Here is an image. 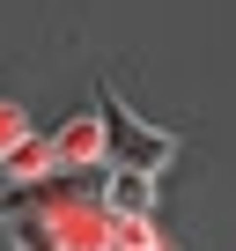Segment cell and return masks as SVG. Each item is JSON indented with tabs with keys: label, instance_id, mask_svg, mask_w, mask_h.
<instances>
[{
	"label": "cell",
	"instance_id": "1",
	"mask_svg": "<svg viewBox=\"0 0 236 251\" xmlns=\"http://www.w3.org/2000/svg\"><path fill=\"white\" fill-rule=\"evenodd\" d=\"M96 126H103V163L111 170H141V177H163L177 163V133L170 126H148L141 111L118 103V89L96 96Z\"/></svg>",
	"mask_w": 236,
	"mask_h": 251
},
{
	"label": "cell",
	"instance_id": "2",
	"mask_svg": "<svg viewBox=\"0 0 236 251\" xmlns=\"http://www.w3.org/2000/svg\"><path fill=\"white\" fill-rule=\"evenodd\" d=\"M45 155H52V177L59 170H96L103 163V126H96V111H74L59 133H45Z\"/></svg>",
	"mask_w": 236,
	"mask_h": 251
},
{
	"label": "cell",
	"instance_id": "3",
	"mask_svg": "<svg viewBox=\"0 0 236 251\" xmlns=\"http://www.w3.org/2000/svg\"><path fill=\"white\" fill-rule=\"evenodd\" d=\"M111 222H148V207H155V177H141V170H103V200H96Z\"/></svg>",
	"mask_w": 236,
	"mask_h": 251
},
{
	"label": "cell",
	"instance_id": "4",
	"mask_svg": "<svg viewBox=\"0 0 236 251\" xmlns=\"http://www.w3.org/2000/svg\"><path fill=\"white\" fill-rule=\"evenodd\" d=\"M0 177H8V185H45L52 177V155H45V133H30L8 163H0Z\"/></svg>",
	"mask_w": 236,
	"mask_h": 251
},
{
	"label": "cell",
	"instance_id": "5",
	"mask_svg": "<svg viewBox=\"0 0 236 251\" xmlns=\"http://www.w3.org/2000/svg\"><path fill=\"white\" fill-rule=\"evenodd\" d=\"M111 251H177L155 222H111Z\"/></svg>",
	"mask_w": 236,
	"mask_h": 251
},
{
	"label": "cell",
	"instance_id": "6",
	"mask_svg": "<svg viewBox=\"0 0 236 251\" xmlns=\"http://www.w3.org/2000/svg\"><path fill=\"white\" fill-rule=\"evenodd\" d=\"M30 133H37V126H30V111H23L15 96H0V163H8V155L30 141Z\"/></svg>",
	"mask_w": 236,
	"mask_h": 251
}]
</instances>
